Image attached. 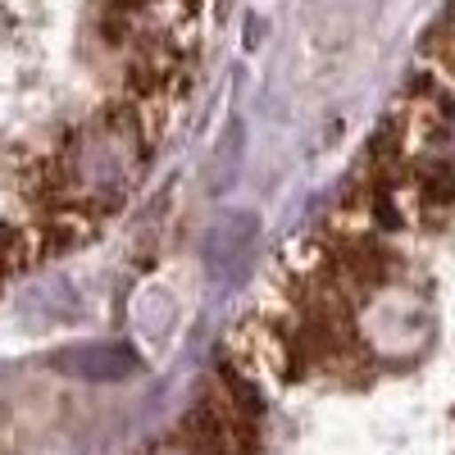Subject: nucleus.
I'll return each instance as SVG.
<instances>
[{"label": "nucleus", "mask_w": 455, "mask_h": 455, "mask_svg": "<svg viewBox=\"0 0 455 455\" xmlns=\"http://www.w3.org/2000/svg\"><path fill=\"white\" fill-rule=\"evenodd\" d=\"M141 137L128 119H105L92 132L78 137V146L68 150V192L73 201H92L105 205L114 201V192L128 187V173L137 169L141 156Z\"/></svg>", "instance_id": "f257e3e1"}, {"label": "nucleus", "mask_w": 455, "mask_h": 455, "mask_svg": "<svg viewBox=\"0 0 455 455\" xmlns=\"http://www.w3.org/2000/svg\"><path fill=\"white\" fill-rule=\"evenodd\" d=\"M205 251H210V269H214V274H233L237 264L246 259V251H251V219H246V214H233V219H228L219 233L210 237Z\"/></svg>", "instance_id": "7ed1b4c3"}, {"label": "nucleus", "mask_w": 455, "mask_h": 455, "mask_svg": "<svg viewBox=\"0 0 455 455\" xmlns=\"http://www.w3.org/2000/svg\"><path fill=\"white\" fill-rule=\"evenodd\" d=\"M55 364L73 378H92V383H119L137 373V351L124 341H92V347H73L55 355Z\"/></svg>", "instance_id": "f03ea898"}, {"label": "nucleus", "mask_w": 455, "mask_h": 455, "mask_svg": "<svg viewBox=\"0 0 455 455\" xmlns=\"http://www.w3.org/2000/svg\"><path fill=\"white\" fill-rule=\"evenodd\" d=\"M42 251V233H0V287L23 274Z\"/></svg>", "instance_id": "20e7f679"}]
</instances>
